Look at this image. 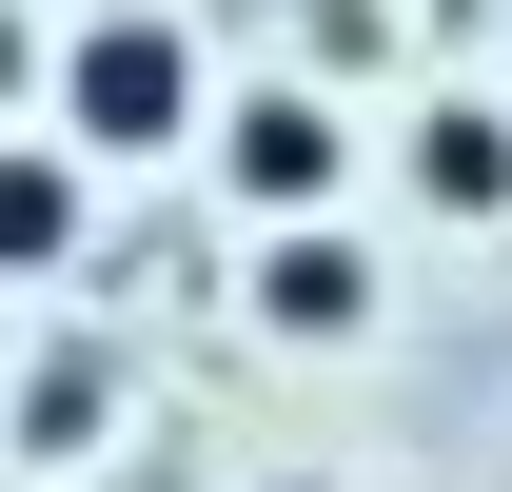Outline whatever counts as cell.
<instances>
[{
    "label": "cell",
    "mask_w": 512,
    "mask_h": 492,
    "mask_svg": "<svg viewBox=\"0 0 512 492\" xmlns=\"http://www.w3.org/2000/svg\"><path fill=\"white\" fill-rule=\"evenodd\" d=\"M178 119H197V40L158 20V0H99V20L60 40V138L79 158H158Z\"/></svg>",
    "instance_id": "obj_1"
},
{
    "label": "cell",
    "mask_w": 512,
    "mask_h": 492,
    "mask_svg": "<svg viewBox=\"0 0 512 492\" xmlns=\"http://www.w3.org/2000/svg\"><path fill=\"white\" fill-rule=\"evenodd\" d=\"M217 178H237V217L316 237V217H335V178H355V119H335L316 79H256L237 119H217Z\"/></svg>",
    "instance_id": "obj_2"
},
{
    "label": "cell",
    "mask_w": 512,
    "mask_h": 492,
    "mask_svg": "<svg viewBox=\"0 0 512 492\" xmlns=\"http://www.w3.org/2000/svg\"><path fill=\"white\" fill-rule=\"evenodd\" d=\"M394 178L434 217H512V99H414L394 119Z\"/></svg>",
    "instance_id": "obj_3"
},
{
    "label": "cell",
    "mask_w": 512,
    "mask_h": 492,
    "mask_svg": "<svg viewBox=\"0 0 512 492\" xmlns=\"http://www.w3.org/2000/svg\"><path fill=\"white\" fill-rule=\"evenodd\" d=\"M99 433H119V355H99V335H79V355H20V374H0V453L79 473Z\"/></svg>",
    "instance_id": "obj_4"
},
{
    "label": "cell",
    "mask_w": 512,
    "mask_h": 492,
    "mask_svg": "<svg viewBox=\"0 0 512 492\" xmlns=\"http://www.w3.org/2000/svg\"><path fill=\"white\" fill-rule=\"evenodd\" d=\"M256 315H276V335H375V256L335 237V217L316 237H256Z\"/></svg>",
    "instance_id": "obj_5"
},
{
    "label": "cell",
    "mask_w": 512,
    "mask_h": 492,
    "mask_svg": "<svg viewBox=\"0 0 512 492\" xmlns=\"http://www.w3.org/2000/svg\"><path fill=\"white\" fill-rule=\"evenodd\" d=\"M79 256V138H0V276Z\"/></svg>",
    "instance_id": "obj_6"
},
{
    "label": "cell",
    "mask_w": 512,
    "mask_h": 492,
    "mask_svg": "<svg viewBox=\"0 0 512 492\" xmlns=\"http://www.w3.org/2000/svg\"><path fill=\"white\" fill-rule=\"evenodd\" d=\"M296 492H316V473H296Z\"/></svg>",
    "instance_id": "obj_7"
}]
</instances>
